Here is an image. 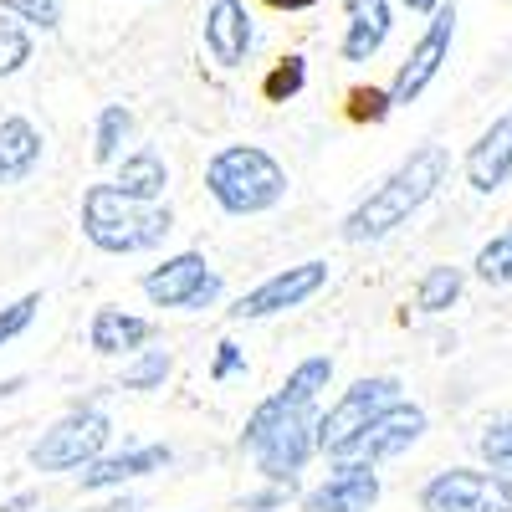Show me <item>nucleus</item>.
Segmentation results:
<instances>
[{"label": "nucleus", "instance_id": "obj_1", "mask_svg": "<svg viewBox=\"0 0 512 512\" xmlns=\"http://www.w3.org/2000/svg\"><path fill=\"white\" fill-rule=\"evenodd\" d=\"M441 180H446V149L441 144H425V149H415L390 180H384L364 205H354L349 210V221H344V241H379V236H390L395 226H405L415 210L431 200L436 190H441Z\"/></svg>", "mask_w": 512, "mask_h": 512}, {"label": "nucleus", "instance_id": "obj_2", "mask_svg": "<svg viewBox=\"0 0 512 512\" xmlns=\"http://www.w3.org/2000/svg\"><path fill=\"white\" fill-rule=\"evenodd\" d=\"M175 231V216L159 200H134L118 185H93L82 195V236L108 256H128V251H149Z\"/></svg>", "mask_w": 512, "mask_h": 512}, {"label": "nucleus", "instance_id": "obj_3", "mask_svg": "<svg viewBox=\"0 0 512 512\" xmlns=\"http://www.w3.org/2000/svg\"><path fill=\"white\" fill-rule=\"evenodd\" d=\"M205 190L226 216H262V210L282 205L287 169L256 144H231L205 164Z\"/></svg>", "mask_w": 512, "mask_h": 512}, {"label": "nucleus", "instance_id": "obj_4", "mask_svg": "<svg viewBox=\"0 0 512 512\" xmlns=\"http://www.w3.org/2000/svg\"><path fill=\"white\" fill-rule=\"evenodd\" d=\"M108 436H113V425L103 410H72L31 446V466L36 472H77L93 456H103Z\"/></svg>", "mask_w": 512, "mask_h": 512}, {"label": "nucleus", "instance_id": "obj_5", "mask_svg": "<svg viewBox=\"0 0 512 512\" xmlns=\"http://www.w3.org/2000/svg\"><path fill=\"white\" fill-rule=\"evenodd\" d=\"M425 512H512V482L502 472H441L420 492Z\"/></svg>", "mask_w": 512, "mask_h": 512}, {"label": "nucleus", "instance_id": "obj_6", "mask_svg": "<svg viewBox=\"0 0 512 512\" xmlns=\"http://www.w3.org/2000/svg\"><path fill=\"white\" fill-rule=\"evenodd\" d=\"M333 379V359H303L292 374H287V384L272 395V400H262L251 415H246V431H241V446H256L262 436H272L282 420H292V415H303V410H313V400H318V390Z\"/></svg>", "mask_w": 512, "mask_h": 512}, {"label": "nucleus", "instance_id": "obj_7", "mask_svg": "<svg viewBox=\"0 0 512 512\" xmlns=\"http://www.w3.org/2000/svg\"><path fill=\"white\" fill-rule=\"evenodd\" d=\"M420 436H425V410L395 400L390 410H379L359 436H349L344 446H338L333 461H369V466H374V461H390V456L410 451Z\"/></svg>", "mask_w": 512, "mask_h": 512}, {"label": "nucleus", "instance_id": "obj_8", "mask_svg": "<svg viewBox=\"0 0 512 512\" xmlns=\"http://www.w3.org/2000/svg\"><path fill=\"white\" fill-rule=\"evenodd\" d=\"M144 297L159 308H210L221 297V277L216 272H205V256L200 251H180V256H169L164 267H154L144 277Z\"/></svg>", "mask_w": 512, "mask_h": 512}, {"label": "nucleus", "instance_id": "obj_9", "mask_svg": "<svg viewBox=\"0 0 512 512\" xmlns=\"http://www.w3.org/2000/svg\"><path fill=\"white\" fill-rule=\"evenodd\" d=\"M395 400H400V379H390V374H379V379H359L354 390H344V400H338V405L318 420V451H323V456H333L349 436H359L364 425H369L379 410H390Z\"/></svg>", "mask_w": 512, "mask_h": 512}, {"label": "nucleus", "instance_id": "obj_10", "mask_svg": "<svg viewBox=\"0 0 512 512\" xmlns=\"http://www.w3.org/2000/svg\"><path fill=\"white\" fill-rule=\"evenodd\" d=\"M451 36H456V11H451V6H436L425 36L415 41L410 57H405L400 72H395V88H390L395 103H415L425 88H431V77L441 72V62H446V52H451Z\"/></svg>", "mask_w": 512, "mask_h": 512}, {"label": "nucleus", "instance_id": "obj_11", "mask_svg": "<svg viewBox=\"0 0 512 512\" xmlns=\"http://www.w3.org/2000/svg\"><path fill=\"white\" fill-rule=\"evenodd\" d=\"M328 282V267L323 262H303V267H287L277 277H267L262 287H251L246 297H236V308H226L236 323L246 318H272V313H287L297 303H308V297Z\"/></svg>", "mask_w": 512, "mask_h": 512}, {"label": "nucleus", "instance_id": "obj_12", "mask_svg": "<svg viewBox=\"0 0 512 512\" xmlns=\"http://www.w3.org/2000/svg\"><path fill=\"white\" fill-rule=\"evenodd\" d=\"M256 451V466H262V477L267 482H297V472H303V461L318 451V420L303 410V415H292V420H282L272 436H262L251 446Z\"/></svg>", "mask_w": 512, "mask_h": 512}, {"label": "nucleus", "instance_id": "obj_13", "mask_svg": "<svg viewBox=\"0 0 512 512\" xmlns=\"http://www.w3.org/2000/svg\"><path fill=\"white\" fill-rule=\"evenodd\" d=\"M379 502V477L369 461H338V472L308 492L303 512H369Z\"/></svg>", "mask_w": 512, "mask_h": 512}, {"label": "nucleus", "instance_id": "obj_14", "mask_svg": "<svg viewBox=\"0 0 512 512\" xmlns=\"http://www.w3.org/2000/svg\"><path fill=\"white\" fill-rule=\"evenodd\" d=\"M466 180L482 195H497L512 180V113H502L487 134L466 149Z\"/></svg>", "mask_w": 512, "mask_h": 512}, {"label": "nucleus", "instance_id": "obj_15", "mask_svg": "<svg viewBox=\"0 0 512 512\" xmlns=\"http://www.w3.org/2000/svg\"><path fill=\"white\" fill-rule=\"evenodd\" d=\"M205 52L221 67H241L251 52V16L241 0H210L205 11Z\"/></svg>", "mask_w": 512, "mask_h": 512}, {"label": "nucleus", "instance_id": "obj_16", "mask_svg": "<svg viewBox=\"0 0 512 512\" xmlns=\"http://www.w3.org/2000/svg\"><path fill=\"white\" fill-rule=\"evenodd\" d=\"M169 466V446H139V451H123V456H93L82 466V492H103V487H123L134 477L164 472Z\"/></svg>", "mask_w": 512, "mask_h": 512}, {"label": "nucleus", "instance_id": "obj_17", "mask_svg": "<svg viewBox=\"0 0 512 512\" xmlns=\"http://www.w3.org/2000/svg\"><path fill=\"white\" fill-rule=\"evenodd\" d=\"M390 0H349V31H344V62H369L384 36H390Z\"/></svg>", "mask_w": 512, "mask_h": 512}, {"label": "nucleus", "instance_id": "obj_18", "mask_svg": "<svg viewBox=\"0 0 512 512\" xmlns=\"http://www.w3.org/2000/svg\"><path fill=\"white\" fill-rule=\"evenodd\" d=\"M149 333H154L149 318H134V313H123V308H98L88 344H93V354H108L113 359V354H139L149 344Z\"/></svg>", "mask_w": 512, "mask_h": 512}, {"label": "nucleus", "instance_id": "obj_19", "mask_svg": "<svg viewBox=\"0 0 512 512\" xmlns=\"http://www.w3.org/2000/svg\"><path fill=\"white\" fill-rule=\"evenodd\" d=\"M41 164V134L26 118H0V185H21Z\"/></svg>", "mask_w": 512, "mask_h": 512}, {"label": "nucleus", "instance_id": "obj_20", "mask_svg": "<svg viewBox=\"0 0 512 512\" xmlns=\"http://www.w3.org/2000/svg\"><path fill=\"white\" fill-rule=\"evenodd\" d=\"M123 195H134V200H159L164 185H169V169L154 149H139V154H128L123 169H118V180H113Z\"/></svg>", "mask_w": 512, "mask_h": 512}, {"label": "nucleus", "instance_id": "obj_21", "mask_svg": "<svg viewBox=\"0 0 512 512\" xmlns=\"http://www.w3.org/2000/svg\"><path fill=\"white\" fill-rule=\"evenodd\" d=\"M461 267H431L420 277V287H415V308L420 313H446V308H456V297H461Z\"/></svg>", "mask_w": 512, "mask_h": 512}, {"label": "nucleus", "instance_id": "obj_22", "mask_svg": "<svg viewBox=\"0 0 512 512\" xmlns=\"http://www.w3.org/2000/svg\"><path fill=\"white\" fill-rule=\"evenodd\" d=\"M477 277L487 282V287H512V226L507 231H497L482 251H477Z\"/></svg>", "mask_w": 512, "mask_h": 512}, {"label": "nucleus", "instance_id": "obj_23", "mask_svg": "<svg viewBox=\"0 0 512 512\" xmlns=\"http://www.w3.org/2000/svg\"><path fill=\"white\" fill-rule=\"evenodd\" d=\"M169 369H175V359H169L164 349H139V359L123 369L118 390H159V384L169 379Z\"/></svg>", "mask_w": 512, "mask_h": 512}, {"label": "nucleus", "instance_id": "obj_24", "mask_svg": "<svg viewBox=\"0 0 512 512\" xmlns=\"http://www.w3.org/2000/svg\"><path fill=\"white\" fill-rule=\"evenodd\" d=\"M128 128H134V118H128L123 103H108V108L98 113V144H93V154H98L103 164L118 159V149H123V139H128Z\"/></svg>", "mask_w": 512, "mask_h": 512}, {"label": "nucleus", "instance_id": "obj_25", "mask_svg": "<svg viewBox=\"0 0 512 512\" xmlns=\"http://www.w3.org/2000/svg\"><path fill=\"white\" fill-rule=\"evenodd\" d=\"M482 456H487V466L492 472H502V477H512V420H492L487 431H482Z\"/></svg>", "mask_w": 512, "mask_h": 512}, {"label": "nucleus", "instance_id": "obj_26", "mask_svg": "<svg viewBox=\"0 0 512 512\" xmlns=\"http://www.w3.org/2000/svg\"><path fill=\"white\" fill-rule=\"evenodd\" d=\"M6 16H21L26 26H41V31H57L62 26V0H0Z\"/></svg>", "mask_w": 512, "mask_h": 512}, {"label": "nucleus", "instance_id": "obj_27", "mask_svg": "<svg viewBox=\"0 0 512 512\" xmlns=\"http://www.w3.org/2000/svg\"><path fill=\"white\" fill-rule=\"evenodd\" d=\"M31 62V36L16 21H0V77H11Z\"/></svg>", "mask_w": 512, "mask_h": 512}, {"label": "nucleus", "instance_id": "obj_28", "mask_svg": "<svg viewBox=\"0 0 512 512\" xmlns=\"http://www.w3.org/2000/svg\"><path fill=\"white\" fill-rule=\"evenodd\" d=\"M36 308H41V297L36 292H26V297H16L11 308H0V349L11 344L16 333H26L31 328V318H36Z\"/></svg>", "mask_w": 512, "mask_h": 512}, {"label": "nucleus", "instance_id": "obj_29", "mask_svg": "<svg viewBox=\"0 0 512 512\" xmlns=\"http://www.w3.org/2000/svg\"><path fill=\"white\" fill-rule=\"evenodd\" d=\"M303 82H308V67H303V57H287L272 77H267V98L272 103H287L292 93H303Z\"/></svg>", "mask_w": 512, "mask_h": 512}, {"label": "nucleus", "instance_id": "obj_30", "mask_svg": "<svg viewBox=\"0 0 512 512\" xmlns=\"http://www.w3.org/2000/svg\"><path fill=\"white\" fill-rule=\"evenodd\" d=\"M390 108H395V98H390V93H379V88H359L349 113H354V118H369V123H379V118L390 113Z\"/></svg>", "mask_w": 512, "mask_h": 512}, {"label": "nucleus", "instance_id": "obj_31", "mask_svg": "<svg viewBox=\"0 0 512 512\" xmlns=\"http://www.w3.org/2000/svg\"><path fill=\"white\" fill-rule=\"evenodd\" d=\"M241 369V349L236 344H221V354H216V379H231Z\"/></svg>", "mask_w": 512, "mask_h": 512}, {"label": "nucleus", "instance_id": "obj_32", "mask_svg": "<svg viewBox=\"0 0 512 512\" xmlns=\"http://www.w3.org/2000/svg\"><path fill=\"white\" fill-rule=\"evenodd\" d=\"M272 11H308V6H318V0H267Z\"/></svg>", "mask_w": 512, "mask_h": 512}, {"label": "nucleus", "instance_id": "obj_33", "mask_svg": "<svg viewBox=\"0 0 512 512\" xmlns=\"http://www.w3.org/2000/svg\"><path fill=\"white\" fill-rule=\"evenodd\" d=\"M405 6H410V11H425V16H431V11H436V0H405Z\"/></svg>", "mask_w": 512, "mask_h": 512}]
</instances>
